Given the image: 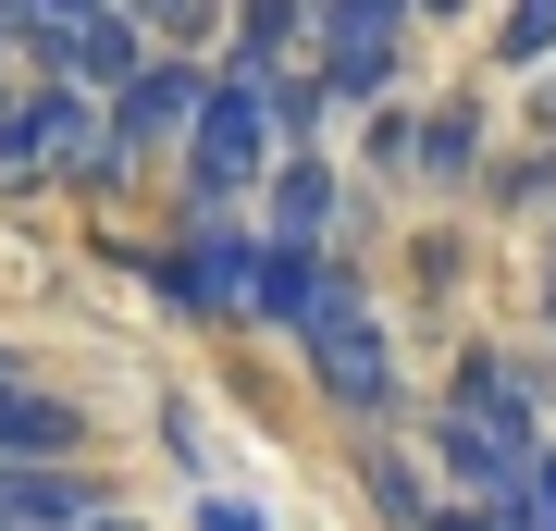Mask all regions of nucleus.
Listing matches in <instances>:
<instances>
[{
  "instance_id": "obj_1",
  "label": "nucleus",
  "mask_w": 556,
  "mask_h": 531,
  "mask_svg": "<svg viewBox=\"0 0 556 531\" xmlns=\"http://www.w3.org/2000/svg\"><path fill=\"white\" fill-rule=\"evenodd\" d=\"M298 358H309V395L346 420L358 445L383 433V408H396V334H383V296L346 273H321V296H309V321H298Z\"/></svg>"
},
{
  "instance_id": "obj_2",
  "label": "nucleus",
  "mask_w": 556,
  "mask_h": 531,
  "mask_svg": "<svg viewBox=\"0 0 556 531\" xmlns=\"http://www.w3.org/2000/svg\"><path fill=\"white\" fill-rule=\"evenodd\" d=\"M285 174V137H273V99L236 87V75H211L199 99V137H186L174 161V236L186 223H248V198Z\"/></svg>"
},
{
  "instance_id": "obj_3",
  "label": "nucleus",
  "mask_w": 556,
  "mask_h": 531,
  "mask_svg": "<svg viewBox=\"0 0 556 531\" xmlns=\"http://www.w3.org/2000/svg\"><path fill=\"white\" fill-rule=\"evenodd\" d=\"M211 75H223V62H174V50H161L149 75L112 99L100 198H124V186H149V174H174V161H186V137H199V99H211Z\"/></svg>"
},
{
  "instance_id": "obj_4",
  "label": "nucleus",
  "mask_w": 556,
  "mask_h": 531,
  "mask_svg": "<svg viewBox=\"0 0 556 531\" xmlns=\"http://www.w3.org/2000/svg\"><path fill=\"white\" fill-rule=\"evenodd\" d=\"M248 273H260V223H186L174 248H149V285L223 334H248Z\"/></svg>"
},
{
  "instance_id": "obj_5",
  "label": "nucleus",
  "mask_w": 556,
  "mask_h": 531,
  "mask_svg": "<svg viewBox=\"0 0 556 531\" xmlns=\"http://www.w3.org/2000/svg\"><path fill=\"white\" fill-rule=\"evenodd\" d=\"M408 38H420L408 0H321V99L383 112V99H396V75H408Z\"/></svg>"
},
{
  "instance_id": "obj_6",
  "label": "nucleus",
  "mask_w": 556,
  "mask_h": 531,
  "mask_svg": "<svg viewBox=\"0 0 556 531\" xmlns=\"http://www.w3.org/2000/svg\"><path fill=\"white\" fill-rule=\"evenodd\" d=\"M445 420L495 433L507 457H544V383H532V358H507V346H457V371H445Z\"/></svg>"
},
{
  "instance_id": "obj_7",
  "label": "nucleus",
  "mask_w": 556,
  "mask_h": 531,
  "mask_svg": "<svg viewBox=\"0 0 556 531\" xmlns=\"http://www.w3.org/2000/svg\"><path fill=\"white\" fill-rule=\"evenodd\" d=\"M0 470H87V408L38 371L0 383Z\"/></svg>"
},
{
  "instance_id": "obj_8",
  "label": "nucleus",
  "mask_w": 556,
  "mask_h": 531,
  "mask_svg": "<svg viewBox=\"0 0 556 531\" xmlns=\"http://www.w3.org/2000/svg\"><path fill=\"white\" fill-rule=\"evenodd\" d=\"M260 248H298V260H334V161L298 149L273 186H260Z\"/></svg>"
},
{
  "instance_id": "obj_9",
  "label": "nucleus",
  "mask_w": 556,
  "mask_h": 531,
  "mask_svg": "<svg viewBox=\"0 0 556 531\" xmlns=\"http://www.w3.org/2000/svg\"><path fill=\"white\" fill-rule=\"evenodd\" d=\"M420 445H433V470H445V507H507L519 482H532V457H507L495 433H470V420H420Z\"/></svg>"
},
{
  "instance_id": "obj_10",
  "label": "nucleus",
  "mask_w": 556,
  "mask_h": 531,
  "mask_svg": "<svg viewBox=\"0 0 556 531\" xmlns=\"http://www.w3.org/2000/svg\"><path fill=\"white\" fill-rule=\"evenodd\" d=\"M358 494H371L396 531H433V519H445V494L420 482V457H408L396 433H371V445H358Z\"/></svg>"
},
{
  "instance_id": "obj_11",
  "label": "nucleus",
  "mask_w": 556,
  "mask_h": 531,
  "mask_svg": "<svg viewBox=\"0 0 556 531\" xmlns=\"http://www.w3.org/2000/svg\"><path fill=\"white\" fill-rule=\"evenodd\" d=\"M334 260H298V248H260V273H248V334H298L309 321V296Z\"/></svg>"
},
{
  "instance_id": "obj_12",
  "label": "nucleus",
  "mask_w": 556,
  "mask_h": 531,
  "mask_svg": "<svg viewBox=\"0 0 556 531\" xmlns=\"http://www.w3.org/2000/svg\"><path fill=\"white\" fill-rule=\"evenodd\" d=\"M420 186H482V99H433L420 112Z\"/></svg>"
},
{
  "instance_id": "obj_13",
  "label": "nucleus",
  "mask_w": 556,
  "mask_h": 531,
  "mask_svg": "<svg viewBox=\"0 0 556 531\" xmlns=\"http://www.w3.org/2000/svg\"><path fill=\"white\" fill-rule=\"evenodd\" d=\"M358 174H383V186H420V112H408V99H383V112L358 124Z\"/></svg>"
},
{
  "instance_id": "obj_14",
  "label": "nucleus",
  "mask_w": 556,
  "mask_h": 531,
  "mask_svg": "<svg viewBox=\"0 0 556 531\" xmlns=\"http://www.w3.org/2000/svg\"><path fill=\"white\" fill-rule=\"evenodd\" d=\"M544 62H556V0L495 13V75H544Z\"/></svg>"
},
{
  "instance_id": "obj_15",
  "label": "nucleus",
  "mask_w": 556,
  "mask_h": 531,
  "mask_svg": "<svg viewBox=\"0 0 556 531\" xmlns=\"http://www.w3.org/2000/svg\"><path fill=\"white\" fill-rule=\"evenodd\" d=\"M199 531H273V519H260L248 494H223V482H199Z\"/></svg>"
},
{
  "instance_id": "obj_16",
  "label": "nucleus",
  "mask_w": 556,
  "mask_h": 531,
  "mask_svg": "<svg viewBox=\"0 0 556 531\" xmlns=\"http://www.w3.org/2000/svg\"><path fill=\"white\" fill-rule=\"evenodd\" d=\"M532 531H556V445L532 457Z\"/></svg>"
},
{
  "instance_id": "obj_17",
  "label": "nucleus",
  "mask_w": 556,
  "mask_h": 531,
  "mask_svg": "<svg viewBox=\"0 0 556 531\" xmlns=\"http://www.w3.org/2000/svg\"><path fill=\"white\" fill-rule=\"evenodd\" d=\"M100 531H137V519H124V507H112V519H100Z\"/></svg>"
}]
</instances>
